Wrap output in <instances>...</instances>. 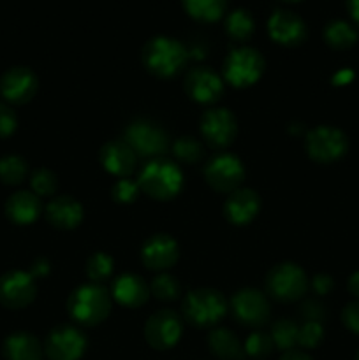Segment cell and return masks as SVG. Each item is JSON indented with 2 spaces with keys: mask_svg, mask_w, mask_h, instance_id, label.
<instances>
[{
  "mask_svg": "<svg viewBox=\"0 0 359 360\" xmlns=\"http://www.w3.org/2000/svg\"><path fill=\"white\" fill-rule=\"evenodd\" d=\"M141 60L148 72L157 77H171L185 67L189 51L180 41L165 35H157L143 46Z\"/></svg>",
  "mask_w": 359,
  "mask_h": 360,
  "instance_id": "1",
  "label": "cell"
},
{
  "mask_svg": "<svg viewBox=\"0 0 359 360\" xmlns=\"http://www.w3.org/2000/svg\"><path fill=\"white\" fill-rule=\"evenodd\" d=\"M141 192L155 200H169L180 193L183 186V174L178 165L164 158H153L141 169L137 176Z\"/></svg>",
  "mask_w": 359,
  "mask_h": 360,
  "instance_id": "2",
  "label": "cell"
},
{
  "mask_svg": "<svg viewBox=\"0 0 359 360\" xmlns=\"http://www.w3.org/2000/svg\"><path fill=\"white\" fill-rule=\"evenodd\" d=\"M67 309L69 315L81 326H99L111 311V297L101 285H81L70 294Z\"/></svg>",
  "mask_w": 359,
  "mask_h": 360,
  "instance_id": "3",
  "label": "cell"
},
{
  "mask_svg": "<svg viewBox=\"0 0 359 360\" xmlns=\"http://www.w3.org/2000/svg\"><path fill=\"white\" fill-rule=\"evenodd\" d=\"M183 316L197 327L215 326L227 311V302L213 288H197L183 299Z\"/></svg>",
  "mask_w": 359,
  "mask_h": 360,
  "instance_id": "4",
  "label": "cell"
},
{
  "mask_svg": "<svg viewBox=\"0 0 359 360\" xmlns=\"http://www.w3.org/2000/svg\"><path fill=\"white\" fill-rule=\"evenodd\" d=\"M263 55L253 48L232 49L224 60V79L236 88H245L256 83L264 72Z\"/></svg>",
  "mask_w": 359,
  "mask_h": 360,
  "instance_id": "5",
  "label": "cell"
},
{
  "mask_svg": "<svg viewBox=\"0 0 359 360\" xmlns=\"http://www.w3.org/2000/svg\"><path fill=\"white\" fill-rule=\"evenodd\" d=\"M306 287H308V280H306L305 271L298 264H278L266 276V292L275 301H298L306 292Z\"/></svg>",
  "mask_w": 359,
  "mask_h": 360,
  "instance_id": "6",
  "label": "cell"
},
{
  "mask_svg": "<svg viewBox=\"0 0 359 360\" xmlns=\"http://www.w3.org/2000/svg\"><path fill=\"white\" fill-rule=\"evenodd\" d=\"M305 146L312 160L319 164H331L344 157L348 148V141L341 130L322 125L315 127L306 134Z\"/></svg>",
  "mask_w": 359,
  "mask_h": 360,
  "instance_id": "7",
  "label": "cell"
},
{
  "mask_svg": "<svg viewBox=\"0 0 359 360\" xmlns=\"http://www.w3.org/2000/svg\"><path fill=\"white\" fill-rule=\"evenodd\" d=\"M125 141L139 157L157 158L168 150V134L148 120H136L125 130Z\"/></svg>",
  "mask_w": 359,
  "mask_h": 360,
  "instance_id": "8",
  "label": "cell"
},
{
  "mask_svg": "<svg viewBox=\"0 0 359 360\" xmlns=\"http://www.w3.org/2000/svg\"><path fill=\"white\" fill-rule=\"evenodd\" d=\"M204 178H206L208 185L217 192L231 193L238 190V186L245 179V167L234 155L220 153L206 164Z\"/></svg>",
  "mask_w": 359,
  "mask_h": 360,
  "instance_id": "9",
  "label": "cell"
},
{
  "mask_svg": "<svg viewBox=\"0 0 359 360\" xmlns=\"http://www.w3.org/2000/svg\"><path fill=\"white\" fill-rule=\"evenodd\" d=\"M183 333L182 319L171 309H160L146 320L144 338L155 350H169L180 341Z\"/></svg>",
  "mask_w": 359,
  "mask_h": 360,
  "instance_id": "10",
  "label": "cell"
},
{
  "mask_svg": "<svg viewBox=\"0 0 359 360\" xmlns=\"http://www.w3.org/2000/svg\"><path fill=\"white\" fill-rule=\"evenodd\" d=\"M35 294V278L27 271H9L0 276V304L6 308H25L34 301Z\"/></svg>",
  "mask_w": 359,
  "mask_h": 360,
  "instance_id": "11",
  "label": "cell"
},
{
  "mask_svg": "<svg viewBox=\"0 0 359 360\" xmlns=\"http://www.w3.org/2000/svg\"><path fill=\"white\" fill-rule=\"evenodd\" d=\"M231 311L243 326L259 327L270 319V302L263 292L256 288H243L231 297Z\"/></svg>",
  "mask_w": 359,
  "mask_h": 360,
  "instance_id": "12",
  "label": "cell"
},
{
  "mask_svg": "<svg viewBox=\"0 0 359 360\" xmlns=\"http://www.w3.org/2000/svg\"><path fill=\"white\" fill-rule=\"evenodd\" d=\"M236 132H238L236 118L229 109H210L201 118V134L206 139V143L215 150L227 148L234 141Z\"/></svg>",
  "mask_w": 359,
  "mask_h": 360,
  "instance_id": "13",
  "label": "cell"
},
{
  "mask_svg": "<svg viewBox=\"0 0 359 360\" xmlns=\"http://www.w3.org/2000/svg\"><path fill=\"white\" fill-rule=\"evenodd\" d=\"M46 355L49 360H77L87 350V338L70 326H60L46 340Z\"/></svg>",
  "mask_w": 359,
  "mask_h": 360,
  "instance_id": "14",
  "label": "cell"
},
{
  "mask_svg": "<svg viewBox=\"0 0 359 360\" xmlns=\"http://www.w3.org/2000/svg\"><path fill=\"white\" fill-rule=\"evenodd\" d=\"M37 76L28 67H11L0 77V94L11 104H25L37 91Z\"/></svg>",
  "mask_w": 359,
  "mask_h": 360,
  "instance_id": "15",
  "label": "cell"
},
{
  "mask_svg": "<svg viewBox=\"0 0 359 360\" xmlns=\"http://www.w3.org/2000/svg\"><path fill=\"white\" fill-rule=\"evenodd\" d=\"M187 95L199 104H211L217 102L224 94V83L222 77L210 67H196L190 70L185 77Z\"/></svg>",
  "mask_w": 359,
  "mask_h": 360,
  "instance_id": "16",
  "label": "cell"
},
{
  "mask_svg": "<svg viewBox=\"0 0 359 360\" xmlns=\"http://www.w3.org/2000/svg\"><path fill=\"white\" fill-rule=\"evenodd\" d=\"M267 32L275 42L282 46H299L306 39V25L296 13L287 9H278L267 20Z\"/></svg>",
  "mask_w": 359,
  "mask_h": 360,
  "instance_id": "17",
  "label": "cell"
},
{
  "mask_svg": "<svg viewBox=\"0 0 359 360\" xmlns=\"http://www.w3.org/2000/svg\"><path fill=\"white\" fill-rule=\"evenodd\" d=\"M178 243L165 234L151 236L141 246V260L151 271H165L178 260Z\"/></svg>",
  "mask_w": 359,
  "mask_h": 360,
  "instance_id": "18",
  "label": "cell"
},
{
  "mask_svg": "<svg viewBox=\"0 0 359 360\" xmlns=\"http://www.w3.org/2000/svg\"><path fill=\"white\" fill-rule=\"evenodd\" d=\"M102 167L118 178H127L136 169V153L122 139L109 141L99 151Z\"/></svg>",
  "mask_w": 359,
  "mask_h": 360,
  "instance_id": "19",
  "label": "cell"
},
{
  "mask_svg": "<svg viewBox=\"0 0 359 360\" xmlns=\"http://www.w3.org/2000/svg\"><path fill=\"white\" fill-rule=\"evenodd\" d=\"M260 199L256 190L238 188L229 193L224 204V214L232 225H246L259 213Z\"/></svg>",
  "mask_w": 359,
  "mask_h": 360,
  "instance_id": "20",
  "label": "cell"
},
{
  "mask_svg": "<svg viewBox=\"0 0 359 360\" xmlns=\"http://www.w3.org/2000/svg\"><path fill=\"white\" fill-rule=\"evenodd\" d=\"M111 294L118 304L125 308H139L150 297V287L144 283V280L137 274H122L116 278L111 285Z\"/></svg>",
  "mask_w": 359,
  "mask_h": 360,
  "instance_id": "21",
  "label": "cell"
},
{
  "mask_svg": "<svg viewBox=\"0 0 359 360\" xmlns=\"http://www.w3.org/2000/svg\"><path fill=\"white\" fill-rule=\"evenodd\" d=\"M46 218L56 229H74L83 220V206L69 195H60L46 206Z\"/></svg>",
  "mask_w": 359,
  "mask_h": 360,
  "instance_id": "22",
  "label": "cell"
},
{
  "mask_svg": "<svg viewBox=\"0 0 359 360\" xmlns=\"http://www.w3.org/2000/svg\"><path fill=\"white\" fill-rule=\"evenodd\" d=\"M41 213V200L34 192H16L7 199L6 214L18 225H28L37 220Z\"/></svg>",
  "mask_w": 359,
  "mask_h": 360,
  "instance_id": "23",
  "label": "cell"
},
{
  "mask_svg": "<svg viewBox=\"0 0 359 360\" xmlns=\"http://www.w3.org/2000/svg\"><path fill=\"white\" fill-rule=\"evenodd\" d=\"M4 357L7 360H41V343L28 333H14L4 341Z\"/></svg>",
  "mask_w": 359,
  "mask_h": 360,
  "instance_id": "24",
  "label": "cell"
},
{
  "mask_svg": "<svg viewBox=\"0 0 359 360\" xmlns=\"http://www.w3.org/2000/svg\"><path fill=\"white\" fill-rule=\"evenodd\" d=\"M208 347L217 355L218 359L236 360L241 359L243 348L239 345L238 338L229 329H215L208 336Z\"/></svg>",
  "mask_w": 359,
  "mask_h": 360,
  "instance_id": "25",
  "label": "cell"
},
{
  "mask_svg": "<svg viewBox=\"0 0 359 360\" xmlns=\"http://www.w3.org/2000/svg\"><path fill=\"white\" fill-rule=\"evenodd\" d=\"M185 13L196 21L215 23L220 20L227 7V0H182Z\"/></svg>",
  "mask_w": 359,
  "mask_h": 360,
  "instance_id": "26",
  "label": "cell"
},
{
  "mask_svg": "<svg viewBox=\"0 0 359 360\" xmlns=\"http://www.w3.org/2000/svg\"><path fill=\"white\" fill-rule=\"evenodd\" d=\"M324 41L333 49H348L358 41V32L344 20H333L324 27Z\"/></svg>",
  "mask_w": 359,
  "mask_h": 360,
  "instance_id": "27",
  "label": "cell"
},
{
  "mask_svg": "<svg viewBox=\"0 0 359 360\" xmlns=\"http://www.w3.org/2000/svg\"><path fill=\"white\" fill-rule=\"evenodd\" d=\"M225 32H227L229 37L232 41L245 42L248 41L253 35V30H256V23H253V18L248 11L245 9H236L225 18Z\"/></svg>",
  "mask_w": 359,
  "mask_h": 360,
  "instance_id": "28",
  "label": "cell"
},
{
  "mask_svg": "<svg viewBox=\"0 0 359 360\" xmlns=\"http://www.w3.org/2000/svg\"><path fill=\"white\" fill-rule=\"evenodd\" d=\"M298 333H299V326L292 320H278L277 323L271 329V340H273V345L280 350H292L294 345H298Z\"/></svg>",
  "mask_w": 359,
  "mask_h": 360,
  "instance_id": "29",
  "label": "cell"
},
{
  "mask_svg": "<svg viewBox=\"0 0 359 360\" xmlns=\"http://www.w3.org/2000/svg\"><path fill=\"white\" fill-rule=\"evenodd\" d=\"M27 176V162L18 155H6L0 158V181L6 185H18Z\"/></svg>",
  "mask_w": 359,
  "mask_h": 360,
  "instance_id": "30",
  "label": "cell"
},
{
  "mask_svg": "<svg viewBox=\"0 0 359 360\" xmlns=\"http://www.w3.org/2000/svg\"><path fill=\"white\" fill-rule=\"evenodd\" d=\"M87 276L90 278L94 283H102V281L108 280L113 273V259L108 253L97 252L87 260Z\"/></svg>",
  "mask_w": 359,
  "mask_h": 360,
  "instance_id": "31",
  "label": "cell"
},
{
  "mask_svg": "<svg viewBox=\"0 0 359 360\" xmlns=\"http://www.w3.org/2000/svg\"><path fill=\"white\" fill-rule=\"evenodd\" d=\"M150 292L160 301H175V299L180 297L182 287H180L178 280L175 276L162 273L153 278L150 285Z\"/></svg>",
  "mask_w": 359,
  "mask_h": 360,
  "instance_id": "32",
  "label": "cell"
},
{
  "mask_svg": "<svg viewBox=\"0 0 359 360\" xmlns=\"http://www.w3.org/2000/svg\"><path fill=\"white\" fill-rule=\"evenodd\" d=\"M172 153H175V157L180 162L192 164V162H197L203 157V146H201V143L197 139L185 136L175 141V144H172Z\"/></svg>",
  "mask_w": 359,
  "mask_h": 360,
  "instance_id": "33",
  "label": "cell"
},
{
  "mask_svg": "<svg viewBox=\"0 0 359 360\" xmlns=\"http://www.w3.org/2000/svg\"><path fill=\"white\" fill-rule=\"evenodd\" d=\"M273 347L275 345H273V340H271L270 334L253 333L246 338L243 352L253 359H263V357H267V355L271 354Z\"/></svg>",
  "mask_w": 359,
  "mask_h": 360,
  "instance_id": "34",
  "label": "cell"
},
{
  "mask_svg": "<svg viewBox=\"0 0 359 360\" xmlns=\"http://www.w3.org/2000/svg\"><path fill=\"white\" fill-rule=\"evenodd\" d=\"M30 186L37 197H51L56 190V176L48 169H37L32 174Z\"/></svg>",
  "mask_w": 359,
  "mask_h": 360,
  "instance_id": "35",
  "label": "cell"
},
{
  "mask_svg": "<svg viewBox=\"0 0 359 360\" xmlns=\"http://www.w3.org/2000/svg\"><path fill=\"white\" fill-rule=\"evenodd\" d=\"M141 188L137 185V181H132L129 178H120L118 181L113 185L111 188V197L115 202L118 204H130L137 199Z\"/></svg>",
  "mask_w": 359,
  "mask_h": 360,
  "instance_id": "36",
  "label": "cell"
},
{
  "mask_svg": "<svg viewBox=\"0 0 359 360\" xmlns=\"http://www.w3.org/2000/svg\"><path fill=\"white\" fill-rule=\"evenodd\" d=\"M322 326L319 322H315V320H308V322H305L299 327L298 345H301L303 348H315L322 341Z\"/></svg>",
  "mask_w": 359,
  "mask_h": 360,
  "instance_id": "37",
  "label": "cell"
},
{
  "mask_svg": "<svg viewBox=\"0 0 359 360\" xmlns=\"http://www.w3.org/2000/svg\"><path fill=\"white\" fill-rule=\"evenodd\" d=\"M18 118L13 109L0 102V137H7L16 130Z\"/></svg>",
  "mask_w": 359,
  "mask_h": 360,
  "instance_id": "38",
  "label": "cell"
},
{
  "mask_svg": "<svg viewBox=\"0 0 359 360\" xmlns=\"http://www.w3.org/2000/svg\"><path fill=\"white\" fill-rule=\"evenodd\" d=\"M341 320H344L345 327H347L351 333L358 334L359 336V301L351 302L344 308V313H341Z\"/></svg>",
  "mask_w": 359,
  "mask_h": 360,
  "instance_id": "39",
  "label": "cell"
},
{
  "mask_svg": "<svg viewBox=\"0 0 359 360\" xmlns=\"http://www.w3.org/2000/svg\"><path fill=\"white\" fill-rule=\"evenodd\" d=\"M312 287L319 295H326L329 294L331 288H333V280H331L327 274H317L312 280Z\"/></svg>",
  "mask_w": 359,
  "mask_h": 360,
  "instance_id": "40",
  "label": "cell"
},
{
  "mask_svg": "<svg viewBox=\"0 0 359 360\" xmlns=\"http://www.w3.org/2000/svg\"><path fill=\"white\" fill-rule=\"evenodd\" d=\"M48 273H49V264L46 262L44 259L35 260L34 266H32V269H30V274L34 278H42V276H46Z\"/></svg>",
  "mask_w": 359,
  "mask_h": 360,
  "instance_id": "41",
  "label": "cell"
},
{
  "mask_svg": "<svg viewBox=\"0 0 359 360\" xmlns=\"http://www.w3.org/2000/svg\"><path fill=\"white\" fill-rule=\"evenodd\" d=\"M303 313H305L310 320H315V322H319V319L322 316V309H320V306L315 304V302H306V304L303 306Z\"/></svg>",
  "mask_w": 359,
  "mask_h": 360,
  "instance_id": "42",
  "label": "cell"
},
{
  "mask_svg": "<svg viewBox=\"0 0 359 360\" xmlns=\"http://www.w3.org/2000/svg\"><path fill=\"white\" fill-rule=\"evenodd\" d=\"M347 11L352 21L359 27V0H347Z\"/></svg>",
  "mask_w": 359,
  "mask_h": 360,
  "instance_id": "43",
  "label": "cell"
},
{
  "mask_svg": "<svg viewBox=\"0 0 359 360\" xmlns=\"http://www.w3.org/2000/svg\"><path fill=\"white\" fill-rule=\"evenodd\" d=\"M348 292H351L352 295H354V297H358L359 299V271L358 273H354L352 274L351 278H348Z\"/></svg>",
  "mask_w": 359,
  "mask_h": 360,
  "instance_id": "44",
  "label": "cell"
},
{
  "mask_svg": "<svg viewBox=\"0 0 359 360\" xmlns=\"http://www.w3.org/2000/svg\"><path fill=\"white\" fill-rule=\"evenodd\" d=\"M280 360H312V359H310L306 354H303V352L289 350V352H285L284 355H282Z\"/></svg>",
  "mask_w": 359,
  "mask_h": 360,
  "instance_id": "45",
  "label": "cell"
},
{
  "mask_svg": "<svg viewBox=\"0 0 359 360\" xmlns=\"http://www.w3.org/2000/svg\"><path fill=\"white\" fill-rule=\"evenodd\" d=\"M282 2H287V4H294V2H301V0H282Z\"/></svg>",
  "mask_w": 359,
  "mask_h": 360,
  "instance_id": "46",
  "label": "cell"
},
{
  "mask_svg": "<svg viewBox=\"0 0 359 360\" xmlns=\"http://www.w3.org/2000/svg\"><path fill=\"white\" fill-rule=\"evenodd\" d=\"M355 360H359V350H358V354H355Z\"/></svg>",
  "mask_w": 359,
  "mask_h": 360,
  "instance_id": "47",
  "label": "cell"
}]
</instances>
